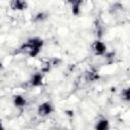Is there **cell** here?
<instances>
[{
    "label": "cell",
    "instance_id": "cell-1",
    "mask_svg": "<svg viewBox=\"0 0 130 130\" xmlns=\"http://www.w3.org/2000/svg\"><path fill=\"white\" fill-rule=\"evenodd\" d=\"M43 47H44L43 39H41L39 37H32V38L27 39L26 42H24L22 45H20L15 50V54H23V55H27L31 58H35L41 53Z\"/></svg>",
    "mask_w": 130,
    "mask_h": 130
},
{
    "label": "cell",
    "instance_id": "cell-2",
    "mask_svg": "<svg viewBox=\"0 0 130 130\" xmlns=\"http://www.w3.org/2000/svg\"><path fill=\"white\" fill-rule=\"evenodd\" d=\"M54 111H55V107L51 102H44L38 107V115L41 117L49 116Z\"/></svg>",
    "mask_w": 130,
    "mask_h": 130
},
{
    "label": "cell",
    "instance_id": "cell-3",
    "mask_svg": "<svg viewBox=\"0 0 130 130\" xmlns=\"http://www.w3.org/2000/svg\"><path fill=\"white\" fill-rule=\"evenodd\" d=\"M91 50L95 56H103L107 52V46L106 44L101 40H95L91 45Z\"/></svg>",
    "mask_w": 130,
    "mask_h": 130
},
{
    "label": "cell",
    "instance_id": "cell-4",
    "mask_svg": "<svg viewBox=\"0 0 130 130\" xmlns=\"http://www.w3.org/2000/svg\"><path fill=\"white\" fill-rule=\"evenodd\" d=\"M43 81H44V73H42L40 71V72L34 73L30 76V78L28 80V84L30 87H39L43 84Z\"/></svg>",
    "mask_w": 130,
    "mask_h": 130
},
{
    "label": "cell",
    "instance_id": "cell-5",
    "mask_svg": "<svg viewBox=\"0 0 130 130\" xmlns=\"http://www.w3.org/2000/svg\"><path fill=\"white\" fill-rule=\"evenodd\" d=\"M9 7L14 11H23L28 7V4L26 0H10Z\"/></svg>",
    "mask_w": 130,
    "mask_h": 130
},
{
    "label": "cell",
    "instance_id": "cell-6",
    "mask_svg": "<svg viewBox=\"0 0 130 130\" xmlns=\"http://www.w3.org/2000/svg\"><path fill=\"white\" fill-rule=\"evenodd\" d=\"M124 11V5L120 1H115L109 6V13L112 16H118Z\"/></svg>",
    "mask_w": 130,
    "mask_h": 130
},
{
    "label": "cell",
    "instance_id": "cell-7",
    "mask_svg": "<svg viewBox=\"0 0 130 130\" xmlns=\"http://www.w3.org/2000/svg\"><path fill=\"white\" fill-rule=\"evenodd\" d=\"M12 102H13V106L16 109H18V110H23L24 107H25V105H26V100L21 94H15V95H13Z\"/></svg>",
    "mask_w": 130,
    "mask_h": 130
},
{
    "label": "cell",
    "instance_id": "cell-8",
    "mask_svg": "<svg viewBox=\"0 0 130 130\" xmlns=\"http://www.w3.org/2000/svg\"><path fill=\"white\" fill-rule=\"evenodd\" d=\"M93 34L96 40H101L104 35V26L100 19H95L93 22Z\"/></svg>",
    "mask_w": 130,
    "mask_h": 130
},
{
    "label": "cell",
    "instance_id": "cell-9",
    "mask_svg": "<svg viewBox=\"0 0 130 130\" xmlns=\"http://www.w3.org/2000/svg\"><path fill=\"white\" fill-rule=\"evenodd\" d=\"M100 79V74L94 69H89L84 73V80L86 82H94Z\"/></svg>",
    "mask_w": 130,
    "mask_h": 130
},
{
    "label": "cell",
    "instance_id": "cell-10",
    "mask_svg": "<svg viewBox=\"0 0 130 130\" xmlns=\"http://www.w3.org/2000/svg\"><path fill=\"white\" fill-rule=\"evenodd\" d=\"M68 3L71 6V12L73 15H79L80 13V7L83 3V0H67Z\"/></svg>",
    "mask_w": 130,
    "mask_h": 130
},
{
    "label": "cell",
    "instance_id": "cell-11",
    "mask_svg": "<svg viewBox=\"0 0 130 130\" xmlns=\"http://www.w3.org/2000/svg\"><path fill=\"white\" fill-rule=\"evenodd\" d=\"M110 128V122L106 118H101L95 122L94 129L95 130H107Z\"/></svg>",
    "mask_w": 130,
    "mask_h": 130
},
{
    "label": "cell",
    "instance_id": "cell-12",
    "mask_svg": "<svg viewBox=\"0 0 130 130\" xmlns=\"http://www.w3.org/2000/svg\"><path fill=\"white\" fill-rule=\"evenodd\" d=\"M49 17V14L47 12H44V11H41V12H38L37 14L34 15V17L31 18V21L34 23H42L44 21H46Z\"/></svg>",
    "mask_w": 130,
    "mask_h": 130
},
{
    "label": "cell",
    "instance_id": "cell-13",
    "mask_svg": "<svg viewBox=\"0 0 130 130\" xmlns=\"http://www.w3.org/2000/svg\"><path fill=\"white\" fill-rule=\"evenodd\" d=\"M121 99L124 102H129V100H130V90H129V87H126V88H123L122 89V91H121Z\"/></svg>",
    "mask_w": 130,
    "mask_h": 130
},
{
    "label": "cell",
    "instance_id": "cell-14",
    "mask_svg": "<svg viewBox=\"0 0 130 130\" xmlns=\"http://www.w3.org/2000/svg\"><path fill=\"white\" fill-rule=\"evenodd\" d=\"M3 67H4V66H3V64L0 62V70H1V69H3Z\"/></svg>",
    "mask_w": 130,
    "mask_h": 130
},
{
    "label": "cell",
    "instance_id": "cell-15",
    "mask_svg": "<svg viewBox=\"0 0 130 130\" xmlns=\"http://www.w3.org/2000/svg\"><path fill=\"white\" fill-rule=\"evenodd\" d=\"M4 127H3V125H2V122H0V129H3Z\"/></svg>",
    "mask_w": 130,
    "mask_h": 130
}]
</instances>
